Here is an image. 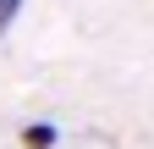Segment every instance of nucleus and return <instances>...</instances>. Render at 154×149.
Listing matches in <instances>:
<instances>
[{"label": "nucleus", "instance_id": "nucleus-1", "mask_svg": "<svg viewBox=\"0 0 154 149\" xmlns=\"http://www.w3.org/2000/svg\"><path fill=\"white\" fill-rule=\"evenodd\" d=\"M55 138H61L55 122H28V127H22V144H28V149H55Z\"/></svg>", "mask_w": 154, "mask_h": 149}, {"label": "nucleus", "instance_id": "nucleus-2", "mask_svg": "<svg viewBox=\"0 0 154 149\" xmlns=\"http://www.w3.org/2000/svg\"><path fill=\"white\" fill-rule=\"evenodd\" d=\"M17 11H22V0H0V33L11 28V17H17Z\"/></svg>", "mask_w": 154, "mask_h": 149}]
</instances>
